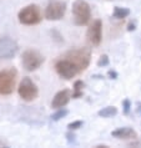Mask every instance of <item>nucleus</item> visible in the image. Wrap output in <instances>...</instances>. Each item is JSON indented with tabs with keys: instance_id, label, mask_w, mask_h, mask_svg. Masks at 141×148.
I'll return each mask as SVG.
<instances>
[{
	"instance_id": "nucleus-1",
	"label": "nucleus",
	"mask_w": 141,
	"mask_h": 148,
	"mask_svg": "<svg viewBox=\"0 0 141 148\" xmlns=\"http://www.w3.org/2000/svg\"><path fill=\"white\" fill-rule=\"evenodd\" d=\"M55 71L64 80H71L73 77H75L80 72H82L80 67L66 56H61L55 62Z\"/></svg>"
},
{
	"instance_id": "nucleus-2",
	"label": "nucleus",
	"mask_w": 141,
	"mask_h": 148,
	"mask_svg": "<svg viewBox=\"0 0 141 148\" xmlns=\"http://www.w3.org/2000/svg\"><path fill=\"white\" fill-rule=\"evenodd\" d=\"M74 24L76 26L88 25L91 19V8L85 0H75L73 4Z\"/></svg>"
},
{
	"instance_id": "nucleus-3",
	"label": "nucleus",
	"mask_w": 141,
	"mask_h": 148,
	"mask_svg": "<svg viewBox=\"0 0 141 148\" xmlns=\"http://www.w3.org/2000/svg\"><path fill=\"white\" fill-rule=\"evenodd\" d=\"M18 19L23 25H36L43 20V14L36 4H30L19 11Z\"/></svg>"
},
{
	"instance_id": "nucleus-4",
	"label": "nucleus",
	"mask_w": 141,
	"mask_h": 148,
	"mask_svg": "<svg viewBox=\"0 0 141 148\" xmlns=\"http://www.w3.org/2000/svg\"><path fill=\"white\" fill-rule=\"evenodd\" d=\"M16 77H18V71L14 67L0 71V95L8 96L13 93L16 84Z\"/></svg>"
},
{
	"instance_id": "nucleus-5",
	"label": "nucleus",
	"mask_w": 141,
	"mask_h": 148,
	"mask_svg": "<svg viewBox=\"0 0 141 148\" xmlns=\"http://www.w3.org/2000/svg\"><path fill=\"white\" fill-rule=\"evenodd\" d=\"M44 61H45V57L38 50L28 49V50L23 52L21 62H23V67L26 71H35V70H38L44 64Z\"/></svg>"
},
{
	"instance_id": "nucleus-6",
	"label": "nucleus",
	"mask_w": 141,
	"mask_h": 148,
	"mask_svg": "<svg viewBox=\"0 0 141 148\" xmlns=\"http://www.w3.org/2000/svg\"><path fill=\"white\" fill-rule=\"evenodd\" d=\"M66 57H69L70 60H73L81 71H85L89 67L90 61H91V52L89 49L86 47H79V49H74V50L68 51L64 55Z\"/></svg>"
},
{
	"instance_id": "nucleus-7",
	"label": "nucleus",
	"mask_w": 141,
	"mask_h": 148,
	"mask_svg": "<svg viewBox=\"0 0 141 148\" xmlns=\"http://www.w3.org/2000/svg\"><path fill=\"white\" fill-rule=\"evenodd\" d=\"M66 13V3L63 0H49L45 8V18L50 21H56L64 18Z\"/></svg>"
},
{
	"instance_id": "nucleus-8",
	"label": "nucleus",
	"mask_w": 141,
	"mask_h": 148,
	"mask_svg": "<svg viewBox=\"0 0 141 148\" xmlns=\"http://www.w3.org/2000/svg\"><path fill=\"white\" fill-rule=\"evenodd\" d=\"M18 93L24 101L30 102V101H34L35 98L38 97L39 90L36 87L35 82L32 81L30 77H24L21 80V82L19 84Z\"/></svg>"
},
{
	"instance_id": "nucleus-9",
	"label": "nucleus",
	"mask_w": 141,
	"mask_h": 148,
	"mask_svg": "<svg viewBox=\"0 0 141 148\" xmlns=\"http://www.w3.org/2000/svg\"><path fill=\"white\" fill-rule=\"evenodd\" d=\"M19 45L18 42L9 38V36H4L0 38V60H9L18 54Z\"/></svg>"
},
{
	"instance_id": "nucleus-10",
	"label": "nucleus",
	"mask_w": 141,
	"mask_h": 148,
	"mask_svg": "<svg viewBox=\"0 0 141 148\" xmlns=\"http://www.w3.org/2000/svg\"><path fill=\"white\" fill-rule=\"evenodd\" d=\"M86 40L93 46H99L102 40V21L101 20H95L89 26L86 31Z\"/></svg>"
},
{
	"instance_id": "nucleus-11",
	"label": "nucleus",
	"mask_w": 141,
	"mask_h": 148,
	"mask_svg": "<svg viewBox=\"0 0 141 148\" xmlns=\"http://www.w3.org/2000/svg\"><path fill=\"white\" fill-rule=\"evenodd\" d=\"M70 98H71V93H70L69 90H61V91H59L54 96L51 101V108L59 110V108L65 107L69 103Z\"/></svg>"
},
{
	"instance_id": "nucleus-12",
	"label": "nucleus",
	"mask_w": 141,
	"mask_h": 148,
	"mask_svg": "<svg viewBox=\"0 0 141 148\" xmlns=\"http://www.w3.org/2000/svg\"><path fill=\"white\" fill-rule=\"evenodd\" d=\"M111 136L118 139H134L136 138V132L131 127H121L111 132Z\"/></svg>"
},
{
	"instance_id": "nucleus-13",
	"label": "nucleus",
	"mask_w": 141,
	"mask_h": 148,
	"mask_svg": "<svg viewBox=\"0 0 141 148\" xmlns=\"http://www.w3.org/2000/svg\"><path fill=\"white\" fill-rule=\"evenodd\" d=\"M97 114L102 118H110L118 114V108L115 106H106V107H104L102 110L99 111Z\"/></svg>"
},
{
	"instance_id": "nucleus-14",
	"label": "nucleus",
	"mask_w": 141,
	"mask_h": 148,
	"mask_svg": "<svg viewBox=\"0 0 141 148\" xmlns=\"http://www.w3.org/2000/svg\"><path fill=\"white\" fill-rule=\"evenodd\" d=\"M130 15V10L127 8H120V6H115L113 16L115 19H125Z\"/></svg>"
},
{
	"instance_id": "nucleus-15",
	"label": "nucleus",
	"mask_w": 141,
	"mask_h": 148,
	"mask_svg": "<svg viewBox=\"0 0 141 148\" xmlns=\"http://www.w3.org/2000/svg\"><path fill=\"white\" fill-rule=\"evenodd\" d=\"M85 84L81 80H77L74 84V92H73V98H80L82 96V88H84Z\"/></svg>"
},
{
	"instance_id": "nucleus-16",
	"label": "nucleus",
	"mask_w": 141,
	"mask_h": 148,
	"mask_svg": "<svg viewBox=\"0 0 141 148\" xmlns=\"http://www.w3.org/2000/svg\"><path fill=\"white\" fill-rule=\"evenodd\" d=\"M68 113H69L68 110H65V108H59V111H57V112H55L54 114H51V120L56 122V121L61 120V118H64L65 116H68Z\"/></svg>"
},
{
	"instance_id": "nucleus-17",
	"label": "nucleus",
	"mask_w": 141,
	"mask_h": 148,
	"mask_svg": "<svg viewBox=\"0 0 141 148\" xmlns=\"http://www.w3.org/2000/svg\"><path fill=\"white\" fill-rule=\"evenodd\" d=\"M109 65V56L107 55H101L100 59L97 61V66L99 67H105Z\"/></svg>"
},
{
	"instance_id": "nucleus-18",
	"label": "nucleus",
	"mask_w": 141,
	"mask_h": 148,
	"mask_svg": "<svg viewBox=\"0 0 141 148\" xmlns=\"http://www.w3.org/2000/svg\"><path fill=\"white\" fill-rule=\"evenodd\" d=\"M82 125H84V122L82 121H74L71 123H69L68 128L70 131H74V130H77V128H80V127H82Z\"/></svg>"
},
{
	"instance_id": "nucleus-19",
	"label": "nucleus",
	"mask_w": 141,
	"mask_h": 148,
	"mask_svg": "<svg viewBox=\"0 0 141 148\" xmlns=\"http://www.w3.org/2000/svg\"><path fill=\"white\" fill-rule=\"evenodd\" d=\"M122 107H124V113H129V111H130V108H131V102H130V100H124L122 101Z\"/></svg>"
},
{
	"instance_id": "nucleus-20",
	"label": "nucleus",
	"mask_w": 141,
	"mask_h": 148,
	"mask_svg": "<svg viewBox=\"0 0 141 148\" xmlns=\"http://www.w3.org/2000/svg\"><path fill=\"white\" fill-rule=\"evenodd\" d=\"M65 136H66V139H68V142L70 143V145L75 142V134H74V133H71V132H68V133H66Z\"/></svg>"
},
{
	"instance_id": "nucleus-21",
	"label": "nucleus",
	"mask_w": 141,
	"mask_h": 148,
	"mask_svg": "<svg viewBox=\"0 0 141 148\" xmlns=\"http://www.w3.org/2000/svg\"><path fill=\"white\" fill-rule=\"evenodd\" d=\"M107 75H109L110 76V79H118V72H116V71H114V70H110V71L109 72H107Z\"/></svg>"
},
{
	"instance_id": "nucleus-22",
	"label": "nucleus",
	"mask_w": 141,
	"mask_h": 148,
	"mask_svg": "<svg viewBox=\"0 0 141 148\" xmlns=\"http://www.w3.org/2000/svg\"><path fill=\"white\" fill-rule=\"evenodd\" d=\"M127 30H129V31H134V30H135V25H134V24H130V25H129V27H127Z\"/></svg>"
}]
</instances>
